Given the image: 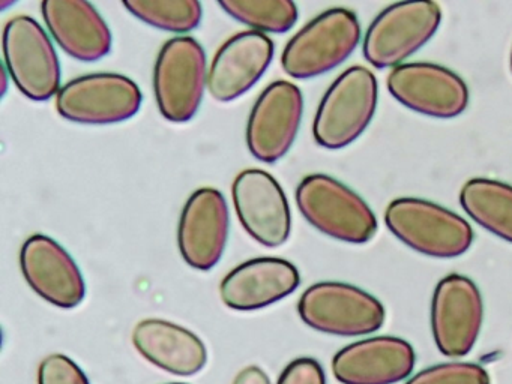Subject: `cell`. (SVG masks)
I'll return each mask as SVG.
<instances>
[{
  "label": "cell",
  "mask_w": 512,
  "mask_h": 384,
  "mask_svg": "<svg viewBox=\"0 0 512 384\" xmlns=\"http://www.w3.org/2000/svg\"><path fill=\"white\" fill-rule=\"evenodd\" d=\"M484 302L472 279L448 275L437 284L431 303V330L440 353L463 357L478 341Z\"/></svg>",
  "instance_id": "obj_10"
},
{
  "label": "cell",
  "mask_w": 512,
  "mask_h": 384,
  "mask_svg": "<svg viewBox=\"0 0 512 384\" xmlns=\"http://www.w3.org/2000/svg\"><path fill=\"white\" fill-rule=\"evenodd\" d=\"M299 212L320 233L347 243H367L377 231L376 216L352 189L325 174H311L296 189Z\"/></svg>",
  "instance_id": "obj_3"
},
{
  "label": "cell",
  "mask_w": 512,
  "mask_h": 384,
  "mask_svg": "<svg viewBox=\"0 0 512 384\" xmlns=\"http://www.w3.org/2000/svg\"><path fill=\"white\" fill-rule=\"evenodd\" d=\"M218 5L254 32L286 33L298 21V6L292 0H224Z\"/></svg>",
  "instance_id": "obj_22"
},
{
  "label": "cell",
  "mask_w": 512,
  "mask_h": 384,
  "mask_svg": "<svg viewBox=\"0 0 512 384\" xmlns=\"http://www.w3.org/2000/svg\"><path fill=\"white\" fill-rule=\"evenodd\" d=\"M442 21V9L431 0H409L386 8L368 27L364 56L377 69L397 68L424 47Z\"/></svg>",
  "instance_id": "obj_6"
},
{
  "label": "cell",
  "mask_w": 512,
  "mask_h": 384,
  "mask_svg": "<svg viewBox=\"0 0 512 384\" xmlns=\"http://www.w3.org/2000/svg\"><path fill=\"white\" fill-rule=\"evenodd\" d=\"M229 207L218 189L193 192L179 219L178 245L188 266L211 270L226 251L229 239Z\"/></svg>",
  "instance_id": "obj_14"
},
{
  "label": "cell",
  "mask_w": 512,
  "mask_h": 384,
  "mask_svg": "<svg viewBox=\"0 0 512 384\" xmlns=\"http://www.w3.org/2000/svg\"><path fill=\"white\" fill-rule=\"evenodd\" d=\"M38 384H89L80 366L64 354H50L38 368Z\"/></svg>",
  "instance_id": "obj_25"
},
{
  "label": "cell",
  "mask_w": 512,
  "mask_h": 384,
  "mask_svg": "<svg viewBox=\"0 0 512 384\" xmlns=\"http://www.w3.org/2000/svg\"><path fill=\"white\" fill-rule=\"evenodd\" d=\"M511 71H512V53H511Z\"/></svg>",
  "instance_id": "obj_28"
},
{
  "label": "cell",
  "mask_w": 512,
  "mask_h": 384,
  "mask_svg": "<svg viewBox=\"0 0 512 384\" xmlns=\"http://www.w3.org/2000/svg\"><path fill=\"white\" fill-rule=\"evenodd\" d=\"M412 345L395 336H376L347 345L332 360L341 384H395L415 368Z\"/></svg>",
  "instance_id": "obj_17"
},
{
  "label": "cell",
  "mask_w": 512,
  "mask_h": 384,
  "mask_svg": "<svg viewBox=\"0 0 512 384\" xmlns=\"http://www.w3.org/2000/svg\"><path fill=\"white\" fill-rule=\"evenodd\" d=\"M467 215L500 239L512 243V186L493 179H470L460 192Z\"/></svg>",
  "instance_id": "obj_21"
},
{
  "label": "cell",
  "mask_w": 512,
  "mask_h": 384,
  "mask_svg": "<svg viewBox=\"0 0 512 384\" xmlns=\"http://www.w3.org/2000/svg\"><path fill=\"white\" fill-rule=\"evenodd\" d=\"M20 267L32 290L58 308L73 309L86 297L76 261L52 237L34 234L22 246Z\"/></svg>",
  "instance_id": "obj_15"
},
{
  "label": "cell",
  "mask_w": 512,
  "mask_h": 384,
  "mask_svg": "<svg viewBox=\"0 0 512 384\" xmlns=\"http://www.w3.org/2000/svg\"><path fill=\"white\" fill-rule=\"evenodd\" d=\"M299 317L317 332L334 336H364L385 323L382 303L361 288L341 282H320L304 291Z\"/></svg>",
  "instance_id": "obj_7"
},
{
  "label": "cell",
  "mask_w": 512,
  "mask_h": 384,
  "mask_svg": "<svg viewBox=\"0 0 512 384\" xmlns=\"http://www.w3.org/2000/svg\"><path fill=\"white\" fill-rule=\"evenodd\" d=\"M274 51V41L254 30L227 39L209 68L208 89L212 98L230 102L245 95L271 65Z\"/></svg>",
  "instance_id": "obj_16"
},
{
  "label": "cell",
  "mask_w": 512,
  "mask_h": 384,
  "mask_svg": "<svg viewBox=\"0 0 512 384\" xmlns=\"http://www.w3.org/2000/svg\"><path fill=\"white\" fill-rule=\"evenodd\" d=\"M5 68L17 89L32 101H47L59 93L61 63L52 39L37 20L19 15L5 24Z\"/></svg>",
  "instance_id": "obj_8"
},
{
  "label": "cell",
  "mask_w": 512,
  "mask_h": 384,
  "mask_svg": "<svg viewBox=\"0 0 512 384\" xmlns=\"http://www.w3.org/2000/svg\"><path fill=\"white\" fill-rule=\"evenodd\" d=\"M359 39L358 17L349 9H329L287 42L281 66L296 80L319 77L340 66L358 47Z\"/></svg>",
  "instance_id": "obj_2"
},
{
  "label": "cell",
  "mask_w": 512,
  "mask_h": 384,
  "mask_svg": "<svg viewBox=\"0 0 512 384\" xmlns=\"http://www.w3.org/2000/svg\"><path fill=\"white\" fill-rule=\"evenodd\" d=\"M304 114V96L289 81L269 84L254 104L247 125L251 155L266 164H275L289 153L298 135Z\"/></svg>",
  "instance_id": "obj_11"
},
{
  "label": "cell",
  "mask_w": 512,
  "mask_h": 384,
  "mask_svg": "<svg viewBox=\"0 0 512 384\" xmlns=\"http://www.w3.org/2000/svg\"><path fill=\"white\" fill-rule=\"evenodd\" d=\"M41 14L56 44L79 62H98L112 50V32L86 0H44Z\"/></svg>",
  "instance_id": "obj_18"
},
{
  "label": "cell",
  "mask_w": 512,
  "mask_h": 384,
  "mask_svg": "<svg viewBox=\"0 0 512 384\" xmlns=\"http://www.w3.org/2000/svg\"><path fill=\"white\" fill-rule=\"evenodd\" d=\"M142 99L139 86L131 78L98 72L65 84L56 96V110L70 122L113 125L136 116Z\"/></svg>",
  "instance_id": "obj_9"
},
{
  "label": "cell",
  "mask_w": 512,
  "mask_h": 384,
  "mask_svg": "<svg viewBox=\"0 0 512 384\" xmlns=\"http://www.w3.org/2000/svg\"><path fill=\"white\" fill-rule=\"evenodd\" d=\"M232 197L242 227L256 242L278 248L289 240V201L274 176L257 168L244 170L233 182Z\"/></svg>",
  "instance_id": "obj_12"
},
{
  "label": "cell",
  "mask_w": 512,
  "mask_h": 384,
  "mask_svg": "<svg viewBox=\"0 0 512 384\" xmlns=\"http://www.w3.org/2000/svg\"><path fill=\"white\" fill-rule=\"evenodd\" d=\"M301 284L295 264L283 258L263 257L245 261L233 269L220 285L227 308L257 311L290 296Z\"/></svg>",
  "instance_id": "obj_19"
},
{
  "label": "cell",
  "mask_w": 512,
  "mask_h": 384,
  "mask_svg": "<svg viewBox=\"0 0 512 384\" xmlns=\"http://www.w3.org/2000/svg\"><path fill=\"white\" fill-rule=\"evenodd\" d=\"M385 222L404 245L428 257H458L473 243V230L466 219L419 198L392 201L386 209Z\"/></svg>",
  "instance_id": "obj_5"
},
{
  "label": "cell",
  "mask_w": 512,
  "mask_h": 384,
  "mask_svg": "<svg viewBox=\"0 0 512 384\" xmlns=\"http://www.w3.org/2000/svg\"><path fill=\"white\" fill-rule=\"evenodd\" d=\"M388 89L404 107L436 119L460 116L469 104L463 78L434 63L397 66L389 74Z\"/></svg>",
  "instance_id": "obj_13"
},
{
  "label": "cell",
  "mask_w": 512,
  "mask_h": 384,
  "mask_svg": "<svg viewBox=\"0 0 512 384\" xmlns=\"http://www.w3.org/2000/svg\"><path fill=\"white\" fill-rule=\"evenodd\" d=\"M124 6L143 23L173 33L197 29L203 17L197 0H130Z\"/></svg>",
  "instance_id": "obj_23"
},
{
  "label": "cell",
  "mask_w": 512,
  "mask_h": 384,
  "mask_svg": "<svg viewBox=\"0 0 512 384\" xmlns=\"http://www.w3.org/2000/svg\"><path fill=\"white\" fill-rule=\"evenodd\" d=\"M379 87L370 69L352 66L329 87L313 123L314 140L325 149L352 144L373 120Z\"/></svg>",
  "instance_id": "obj_1"
},
{
  "label": "cell",
  "mask_w": 512,
  "mask_h": 384,
  "mask_svg": "<svg viewBox=\"0 0 512 384\" xmlns=\"http://www.w3.org/2000/svg\"><path fill=\"white\" fill-rule=\"evenodd\" d=\"M172 384H187V383H172Z\"/></svg>",
  "instance_id": "obj_29"
},
{
  "label": "cell",
  "mask_w": 512,
  "mask_h": 384,
  "mask_svg": "<svg viewBox=\"0 0 512 384\" xmlns=\"http://www.w3.org/2000/svg\"><path fill=\"white\" fill-rule=\"evenodd\" d=\"M136 350L152 365L181 377L199 374L208 363L205 342L185 327L148 318L133 330Z\"/></svg>",
  "instance_id": "obj_20"
},
{
  "label": "cell",
  "mask_w": 512,
  "mask_h": 384,
  "mask_svg": "<svg viewBox=\"0 0 512 384\" xmlns=\"http://www.w3.org/2000/svg\"><path fill=\"white\" fill-rule=\"evenodd\" d=\"M233 384H272L271 380H269L268 374L263 371L259 366H247V368L242 369L241 372H238L235 380H233Z\"/></svg>",
  "instance_id": "obj_27"
},
{
  "label": "cell",
  "mask_w": 512,
  "mask_h": 384,
  "mask_svg": "<svg viewBox=\"0 0 512 384\" xmlns=\"http://www.w3.org/2000/svg\"><path fill=\"white\" fill-rule=\"evenodd\" d=\"M406 384H490V375L475 363H442L424 369Z\"/></svg>",
  "instance_id": "obj_24"
},
{
  "label": "cell",
  "mask_w": 512,
  "mask_h": 384,
  "mask_svg": "<svg viewBox=\"0 0 512 384\" xmlns=\"http://www.w3.org/2000/svg\"><path fill=\"white\" fill-rule=\"evenodd\" d=\"M277 384H326V377L317 360L299 357L284 368Z\"/></svg>",
  "instance_id": "obj_26"
},
{
  "label": "cell",
  "mask_w": 512,
  "mask_h": 384,
  "mask_svg": "<svg viewBox=\"0 0 512 384\" xmlns=\"http://www.w3.org/2000/svg\"><path fill=\"white\" fill-rule=\"evenodd\" d=\"M208 63L202 45L191 36L169 39L158 54L154 92L158 110L173 123L193 120L208 87Z\"/></svg>",
  "instance_id": "obj_4"
}]
</instances>
